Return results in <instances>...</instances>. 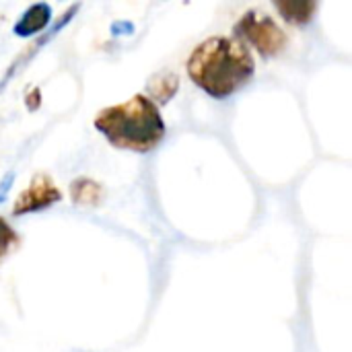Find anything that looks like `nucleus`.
Here are the masks:
<instances>
[{
  "label": "nucleus",
  "mask_w": 352,
  "mask_h": 352,
  "mask_svg": "<svg viewBox=\"0 0 352 352\" xmlns=\"http://www.w3.org/2000/svg\"><path fill=\"white\" fill-rule=\"evenodd\" d=\"M186 68L198 89L214 99H225L252 80L256 62L239 39L214 35L192 50Z\"/></svg>",
  "instance_id": "1"
},
{
  "label": "nucleus",
  "mask_w": 352,
  "mask_h": 352,
  "mask_svg": "<svg viewBox=\"0 0 352 352\" xmlns=\"http://www.w3.org/2000/svg\"><path fill=\"white\" fill-rule=\"evenodd\" d=\"M95 128L118 148L148 153L165 136V122L159 105L146 95H134L126 103L101 109Z\"/></svg>",
  "instance_id": "2"
},
{
  "label": "nucleus",
  "mask_w": 352,
  "mask_h": 352,
  "mask_svg": "<svg viewBox=\"0 0 352 352\" xmlns=\"http://www.w3.org/2000/svg\"><path fill=\"white\" fill-rule=\"evenodd\" d=\"M235 39L241 43H250L262 58L278 56L289 39L287 33L278 27V23L262 10H248L233 27Z\"/></svg>",
  "instance_id": "3"
},
{
  "label": "nucleus",
  "mask_w": 352,
  "mask_h": 352,
  "mask_svg": "<svg viewBox=\"0 0 352 352\" xmlns=\"http://www.w3.org/2000/svg\"><path fill=\"white\" fill-rule=\"evenodd\" d=\"M60 200H62V192L56 188L52 177L45 175V173H37L31 179L29 188L23 190L19 194V198L14 200L12 214L23 217V214H29V212H37V210H43V208L60 202Z\"/></svg>",
  "instance_id": "4"
},
{
  "label": "nucleus",
  "mask_w": 352,
  "mask_h": 352,
  "mask_svg": "<svg viewBox=\"0 0 352 352\" xmlns=\"http://www.w3.org/2000/svg\"><path fill=\"white\" fill-rule=\"evenodd\" d=\"M52 21V8L50 4L45 2H39V4H31L23 14L21 19L14 23V35L19 37H31L39 31H43Z\"/></svg>",
  "instance_id": "5"
},
{
  "label": "nucleus",
  "mask_w": 352,
  "mask_h": 352,
  "mask_svg": "<svg viewBox=\"0 0 352 352\" xmlns=\"http://www.w3.org/2000/svg\"><path fill=\"white\" fill-rule=\"evenodd\" d=\"M274 6L283 19L293 25H307L318 10L316 0H276Z\"/></svg>",
  "instance_id": "6"
},
{
  "label": "nucleus",
  "mask_w": 352,
  "mask_h": 352,
  "mask_svg": "<svg viewBox=\"0 0 352 352\" xmlns=\"http://www.w3.org/2000/svg\"><path fill=\"white\" fill-rule=\"evenodd\" d=\"M103 188L95 179L89 177H78L70 186V196L76 204L80 206H99L103 200Z\"/></svg>",
  "instance_id": "7"
},
{
  "label": "nucleus",
  "mask_w": 352,
  "mask_h": 352,
  "mask_svg": "<svg viewBox=\"0 0 352 352\" xmlns=\"http://www.w3.org/2000/svg\"><path fill=\"white\" fill-rule=\"evenodd\" d=\"M179 89V78L175 72L171 70H163L159 74H155V78H151L148 82V93H151V101H159V103H167Z\"/></svg>",
  "instance_id": "8"
},
{
  "label": "nucleus",
  "mask_w": 352,
  "mask_h": 352,
  "mask_svg": "<svg viewBox=\"0 0 352 352\" xmlns=\"http://www.w3.org/2000/svg\"><path fill=\"white\" fill-rule=\"evenodd\" d=\"M19 235H16V231L6 223V219H2L0 217V262L19 245Z\"/></svg>",
  "instance_id": "9"
},
{
  "label": "nucleus",
  "mask_w": 352,
  "mask_h": 352,
  "mask_svg": "<svg viewBox=\"0 0 352 352\" xmlns=\"http://www.w3.org/2000/svg\"><path fill=\"white\" fill-rule=\"evenodd\" d=\"M120 31H124L122 35H132V33H134V25L128 23V21H124V23H122V21L113 23V25H111V33H113V35H120Z\"/></svg>",
  "instance_id": "10"
},
{
  "label": "nucleus",
  "mask_w": 352,
  "mask_h": 352,
  "mask_svg": "<svg viewBox=\"0 0 352 352\" xmlns=\"http://www.w3.org/2000/svg\"><path fill=\"white\" fill-rule=\"evenodd\" d=\"M12 182H14V173L10 171L8 175H4L2 177V182H0V204L4 202V198H6V194H8V190L12 188Z\"/></svg>",
  "instance_id": "11"
}]
</instances>
